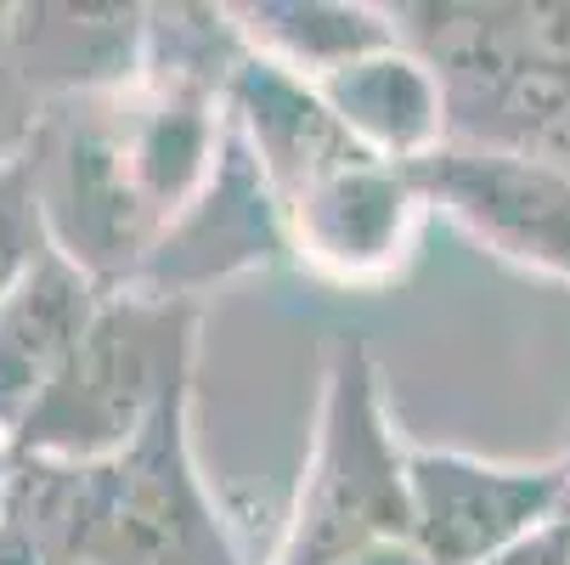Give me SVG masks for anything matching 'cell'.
Segmentation results:
<instances>
[{
  "label": "cell",
  "mask_w": 570,
  "mask_h": 565,
  "mask_svg": "<svg viewBox=\"0 0 570 565\" xmlns=\"http://www.w3.org/2000/svg\"><path fill=\"white\" fill-rule=\"evenodd\" d=\"M384 543H413L406 452L384 419L367 345L356 334H334L311 464L272 565H351Z\"/></svg>",
  "instance_id": "1"
},
{
  "label": "cell",
  "mask_w": 570,
  "mask_h": 565,
  "mask_svg": "<svg viewBox=\"0 0 570 565\" xmlns=\"http://www.w3.org/2000/svg\"><path fill=\"white\" fill-rule=\"evenodd\" d=\"M198 305L114 289L91 334L79 340L57 384L18 425L23 458L57 464H108L119 458L165 408V396L193 379Z\"/></svg>",
  "instance_id": "2"
},
{
  "label": "cell",
  "mask_w": 570,
  "mask_h": 565,
  "mask_svg": "<svg viewBox=\"0 0 570 565\" xmlns=\"http://www.w3.org/2000/svg\"><path fill=\"white\" fill-rule=\"evenodd\" d=\"M187 408L193 379H181L153 425L102 464V520L91 565H237L232 532L193 464Z\"/></svg>",
  "instance_id": "3"
},
{
  "label": "cell",
  "mask_w": 570,
  "mask_h": 565,
  "mask_svg": "<svg viewBox=\"0 0 570 565\" xmlns=\"http://www.w3.org/2000/svg\"><path fill=\"white\" fill-rule=\"evenodd\" d=\"M424 193L492 255L570 283V171L548 158L446 136L430 158L406 165Z\"/></svg>",
  "instance_id": "4"
},
{
  "label": "cell",
  "mask_w": 570,
  "mask_h": 565,
  "mask_svg": "<svg viewBox=\"0 0 570 565\" xmlns=\"http://www.w3.org/2000/svg\"><path fill=\"white\" fill-rule=\"evenodd\" d=\"M413 548L424 565H492L564 515L570 464H485L469 452H406Z\"/></svg>",
  "instance_id": "5"
},
{
  "label": "cell",
  "mask_w": 570,
  "mask_h": 565,
  "mask_svg": "<svg viewBox=\"0 0 570 565\" xmlns=\"http://www.w3.org/2000/svg\"><path fill=\"white\" fill-rule=\"evenodd\" d=\"M288 244L294 237H288L283 204H277L272 182L261 176L249 142L232 130L215 182L165 226V237H158L141 272L130 277V289L158 294V300H193L198 283L243 272V266H266Z\"/></svg>",
  "instance_id": "6"
},
{
  "label": "cell",
  "mask_w": 570,
  "mask_h": 565,
  "mask_svg": "<svg viewBox=\"0 0 570 565\" xmlns=\"http://www.w3.org/2000/svg\"><path fill=\"white\" fill-rule=\"evenodd\" d=\"M419 182L406 165H390V158H356V165L322 176L316 187H305L299 198L283 204L288 237L294 250L334 272V277H384L406 237H413L419 221Z\"/></svg>",
  "instance_id": "7"
},
{
  "label": "cell",
  "mask_w": 570,
  "mask_h": 565,
  "mask_svg": "<svg viewBox=\"0 0 570 565\" xmlns=\"http://www.w3.org/2000/svg\"><path fill=\"white\" fill-rule=\"evenodd\" d=\"M108 283L57 244L29 266V277L0 300V430L18 436L35 401L57 384L79 340L108 305Z\"/></svg>",
  "instance_id": "8"
},
{
  "label": "cell",
  "mask_w": 570,
  "mask_h": 565,
  "mask_svg": "<svg viewBox=\"0 0 570 565\" xmlns=\"http://www.w3.org/2000/svg\"><path fill=\"white\" fill-rule=\"evenodd\" d=\"M226 103L237 108V136L249 142L261 176L272 182L277 204L299 198L305 187H316L322 176H334L356 158H367V147L334 119V108L322 103V91L305 74L249 51L237 62ZM379 158V153H373Z\"/></svg>",
  "instance_id": "9"
},
{
  "label": "cell",
  "mask_w": 570,
  "mask_h": 565,
  "mask_svg": "<svg viewBox=\"0 0 570 565\" xmlns=\"http://www.w3.org/2000/svg\"><path fill=\"white\" fill-rule=\"evenodd\" d=\"M322 91V103L334 108V119L379 158L390 165H419L430 158L452 130H446V91H441V74L413 57V51H379L362 57L351 68H334L311 79Z\"/></svg>",
  "instance_id": "10"
},
{
  "label": "cell",
  "mask_w": 570,
  "mask_h": 565,
  "mask_svg": "<svg viewBox=\"0 0 570 565\" xmlns=\"http://www.w3.org/2000/svg\"><path fill=\"white\" fill-rule=\"evenodd\" d=\"M12 23V62L29 86L97 91L147 68V12L136 7H29Z\"/></svg>",
  "instance_id": "11"
},
{
  "label": "cell",
  "mask_w": 570,
  "mask_h": 565,
  "mask_svg": "<svg viewBox=\"0 0 570 565\" xmlns=\"http://www.w3.org/2000/svg\"><path fill=\"white\" fill-rule=\"evenodd\" d=\"M232 18H243V40L249 51L305 74V79H322L334 68H351L362 57H379V51H395L401 35L395 23H384V12H367V7H237Z\"/></svg>",
  "instance_id": "12"
},
{
  "label": "cell",
  "mask_w": 570,
  "mask_h": 565,
  "mask_svg": "<svg viewBox=\"0 0 570 565\" xmlns=\"http://www.w3.org/2000/svg\"><path fill=\"white\" fill-rule=\"evenodd\" d=\"M46 250H51V226L40 198V165H35V147H23L0 165V300L29 277V266Z\"/></svg>",
  "instance_id": "13"
},
{
  "label": "cell",
  "mask_w": 570,
  "mask_h": 565,
  "mask_svg": "<svg viewBox=\"0 0 570 565\" xmlns=\"http://www.w3.org/2000/svg\"><path fill=\"white\" fill-rule=\"evenodd\" d=\"M492 565H570V543H564V532H559V520H553V526H542L537 537H525V543H514L509 554H498Z\"/></svg>",
  "instance_id": "14"
},
{
  "label": "cell",
  "mask_w": 570,
  "mask_h": 565,
  "mask_svg": "<svg viewBox=\"0 0 570 565\" xmlns=\"http://www.w3.org/2000/svg\"><path fill=\"white\" fill-rule=\"evenodd\" d=\"M351 565H424V554L413 543H384V548H373V554H362Z\"/></svg>",
  "instance_id": "15"
},
{
  "label": "cell",
  "mask_w": 570,
  "mask_h": 565,
  "mask_svg": "<svg viewBox=\"0 0 570 565\" xmlns=\"http://www.w3.org/2000/svg\"><path fill=\"white\" fill-rule=\"evenodd\" d=\"M18 464H23V452H18V441L0 430V509H7V498H12V480H18Z\"/></svg>",
  "instance_id": "16"
},
{
  "label": "cell",
  "mask_w": 570,
  "mask_h": 565,
  "mask_svg": "<svg viewBox=\"0 0 570 565\" xmlns=\"http://www.w3.org/2000/svg\"><path fill=\"white\" fill-rule=\"evenodd\" d=\"M559 532H564V543H570V515H559Z\"/></svg>",
  "instance_id": "17"
},
{
  "label": "cell",
  "mask_w": 570,
  "mask_h": 565,
  "mask_svg": "<svg viewBox=\"0 0 570 565\" xmlns=\"http://www.w3.org/2000/svg\"><path fill=\"white\" fill-rule=\"evenodd\" d=\"M564 464H570V458H564ZM564 515H570V498H564Z\"/></svg>",
  "instance_id": "18"
}]
</instances>
